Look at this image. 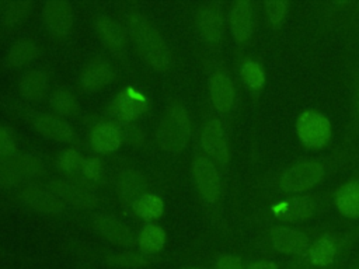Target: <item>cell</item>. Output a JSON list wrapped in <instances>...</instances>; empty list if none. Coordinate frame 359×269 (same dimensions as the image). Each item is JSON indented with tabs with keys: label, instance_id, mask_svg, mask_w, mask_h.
<instances>
[{
	"label": "cell",
	"instance_id": "7bdbcfd3",
	"mask_svg": "<svg viewBox=\"0 0 359 269\" xmlns=\"http://www.w3.org/2000/svg\"><path fill=\"white\" fill-rule=\"evenodd\" d=\"M0 7H1V4H0ZM0 14H1V8H0Z\"/></svg>",
	"mask_w": 359,
	"mask_h": 269
},
{
	"label": "cell",
	"instance_id": "277c9868",
	"mask_svg": "<svg viewBox=\"0 0 359 269\" xmlns=\"http://www.w3.org/2000/svg\"><path fill=\"white\" fill-rule=\"evenodd\" d=\"M296 129L302 143L310 149L325 146L331 137L330 120L316 111L302 112L297 118Z\"/></svg>",
	"mask_w": 359,
	"mask_h": 269
},
{
	"label": "cell",
	"instance_id": "e575fe53",
	"mask_svg": "<svg viewBox=\"0 0 359 269\" xmlns=\"http://www.w3.org/2000/svg\"><path fill=\"white\" fill-rule=\"evenodd\" d=\"M104 172V165L100 158L97 157H87L84 158L83 167H81V174L90 179V181H98L102 177Z\"/></svg>",
	"mask_w": 359,
	"mask_h": 269
},
{
	"label": "cell",
	"instance_id": "3957f363",
	"mask_svg": "<svg viewBox=\"0 0 359 269\" xmlns=\"http://www.w3.org/2000/svg\"><path fill=\"white\" fill-rule=\"evenodd\" d=\"M43 171L42 160L34 154L15 153L8 157H0V185L3 186H14L38 178Z\"/></svg>",
	"mask_w": 359,
	"mask_h": 269
},
{
	"label": "cell",
	"instance_id": "30bf717a",
	"mask_svg": "<svg viewBox=\"0 0 359 269\" xmlns=\"http://www.w3.org/2000/svg\"><path fill=\"white\" fill-rule=\"evenodd\" d=\"M268 242L273 251L294 256H304L311 245L310 238L304 233L289 227L272 228Z\"/></svg>",
	"mask_w": 359,
	"mask_h": 269
},
{
	"label": "cell",
	"instance_id": "d590c367",
	"mask_svg": "<svg viewBox=\"0 0 359 269\" xmlns=\"http://www.w3.org/2000/svg\"><path fill=\"white\" fill-rule=\"evenodd\" d=\"M17 153L15 137L11 130L0 126V157H8Z\"/></svg>",
	"mask_w": 359,
	"mask_h": 269
},
{
	"label": "cell",
	"instance_id": "ab89813d",
	"mask_svg": "<svg viewBox=\"0 0 359 269\" xmlns=\"http://www.w3.org/2000/svg\"><path fill=\"white\" fill-rule=\"evenodd\" d=\"M182 269H199V268H194V266H187V268H182Z\"/></svg>",
	"mask_w": 359,
	"mask_h": 269
},
{
	"label": "cell",
	"instance_id": "d4e9b609",
	"mask_svg": "<svg viewBox=\"0 0 359 269\" xmlns=\"http://www.w3.org/2000/svg\"><path fill=\"white\" fill-rule=\"evenodd\" d=\"M335 206L344 216H359V182L345 184L335 193Z\"/></svg>",
	"mask_w": 359,
	"mask_h": 269
},
{
	"label": "cell",
	"instance_id": "484cf974",
	"mask_svg": "<svg viewBox=\"0 0 359 269\" xmlns=\"http://www.w3.org/2000/svg\"><path fill=\"white\" fill-rule=\"evenodd\" d=\"M165 240L167 234L163 227L157 224H146L137 235V245L144 254H156L164 248Z\"/></svg>",
	"mask_w": 359,
	"mask_h": 269
},
{
	"label": "cell",
	"instance_id": "74e56055",
	"mask_svg": "<svg viewBox=\"0 0 359 269\" xmlns=\"http://www.w3.org/2000/svg\"><path fill=\"white\" fill-rule=\"evenodd\" d=\"M245 269H279V265L271 259H259L245 263Z\"/></svg>",
	"mask_w": 359,
	"mask_h": 269
},
{
	"label": "cell",
	"instance_id": "ba28073f",
	"mask_svg": "<svg viewBox=\"0 0 359 269\" xmlns=\"http://www.w3.org/2000/svg\"><path fill=\"white\" fill-rule=\"evenodd\" d=\"M42 18L52 36L65 38L74 25V10L65 0H49L42 7Z\"/></svg>",
	"mask_w": 359,
	"mask_h": 269
},
{
	"label": "cell",
	"instance_id": "7a4b0ae2",
	"mask_svg": "<svg viewBox=\"0 0 359 269\" xmlns=\"http://www.w3.org/2000/svg\"><path fill=\"white\" fill-rule=\"evenodd\" d=\"M192 133L191 116L180 101H171L160 118L156 137L160 147L168 153H180L187 147Z\"/></svg>",
	"mask_w": 359,
	"mask_h": 269
},
{
	"label": "cell",
	"instance_id": "4dcf8cb0",
	"mask_svg": "<svg viewBox=\"0 0 359 269\" xmlns=\"http://www.w3.org/2000/svg\"><path fill=\"white\" fill-rule=\"evenodd\" d=\"M84 157L73 147L63 149L56 157V167L60 172L76 174L81 172Z\"/></svg>",
	"mask_w": 359,
	"mask_h": 269
},
{
	"label": "cell",
	"instance_id": "8d00e7d4",
	"mask_svg": "<svg viewBox=\"0 0 359 269\" xmlns=\"http://www.w3.org/2000/svg\"><path fill=\"white\" fill-rule=\"evenodd\" d=\"M215 268L216 269H245V263L237 255L224 254V255L217 256V259L215 262Z\"/></svg>",
	"mask_w": 359,
	"mask_h": 269
},
{
	"label": "cell",
	"instance_id": "9a60e30c",
	"mask_svg": "<svg viewBox=\"0 0 359 269\" xmlns=\"http://www.w3.org/2000/svg\"><path fill=\"white\" fill-rule=\"evenodd\" d=\"M94 230L105 240L123 247H132L135 244V235L130 228L118 217L112 214L98 213L93 217Z\"/></svg>",
	"mask_w": 359,
	"mask_h": 269
},
{
	"label": "cell",
	"instance_id": "cb8c5ba5",
	"mask_svg": "<svg viewBox=\"0 0 359 269\" xmlns=\"http://www.w3.org/2000/svg\"><path fill=\"white\" fill-rule=\"evenodd\" d=\"M230 29L237 42H245L252 32V10L248 1H237L230 11Z\"/></svg>",
	"mask_w": 359,
	"mask_h": 269
},
{
	"label": "cell",
	"instance_id": "f1b7e54d",
	"mask_svg": "<svg viewBox=\"0 0 359 269\" xmlns=\"http://www.w3.org/2000/svg\"><path fill=\"white\" fill-rule=\"evenodd\" d=\"M133 209L139 217L153 221L163 216L164 202L158 195L153 192H146L136 200V203L133 205Z\"/></svg>",
	"mask_w": 359,
	"mask_h": 269
},
{
	"label": "cell",
	"instance_id": "e0dca14e",
	"mask_svg": "<svg viewBox=\"0 0 359 269\" xmlns=\"http://www.w3.org/2000/svg\"><path fill=\"white\" fill-rule=\"evenodd\" d=\"M116 195L128 205H135L136 200L149 191L147 178L135 168H125L116 175Z\"/></svg>",
	"mask_w": 359,
	"mask_h": 269
},
{
	"label": "cell",
	"instance_id": "b9f144b4",
	"mask_svg": "<svg viewBox=\"0 0 359 269\" xmlns=\"http://www.w3.org/2000/svg\"><path fill=\"white\" fill-rule=\"evenodd\" d=\"M358 113H359V97H358Z\"/></svg>",
	"mask_w": 359,
	"mask_h": 269
},
{
	"label": "cell",
	"instance_id": "8fae6325",
	"mask_svg": "<svg viewBox=\"0 0 359 269\" xmlns=\"http://www.w3.org/2000/svg\"><path fill=\"white\" fill-rule=\"evenodd\" d=\"M48 186L65 205H72L74 207L86 210L93 209L97 205V196L88 188L77 182L56 178L52 179Z\"/></svg>",
	"mask_w": 359,
	"mask_h": 269
},
{
	"label": "cell",
	"instance_id": "5bb4252c",
	"mask_svg": "<svg viewBox=\"0 0 359 269\" xmlns=\"http://www.w3.org/2000/svg\"><path fill=\"white\" fill-rule=\"evenodd\" d=\"M115 71L111 63L102 57H94L80 73V85L87 92H97L114 81Z\"/></svg>",
	"mask_w": 359,
	"mask_h": 269
},
{
	"label": "cell",
	"instance_id": "6da1fadb",
	"mask_svg": "<svg viewBox=\"0 0 359 269\" xmlns=\"http://www.w3.org/2000/svg\"><path fill=\"white\" fill-rule=\"evenodd\" d=\"M126 25L139 57L154 71H168L172 66V53L153 21L144 14L135 11L128 15Z\"/></svg>",
	"mask_w": 359,
	"mask_h": 269
},
{
	"label": "cell",
	"instance_id": "4fadbf2b",
	"mask_svg": "<svg viewBox=\"0 0 359 269\" xmlns=\"http://www.w3.org/2000/svg\"><path fill=\"white\" fill-rule=\"evenodd\" d=\"M339 251V241L335 237L324 235L311 242L309 251L303 258L310 269H328L337 262Z\"/></svg>",
	"mask_w": 359,
	"mask_h": 269
},
{
	"label": "cell",
	"instance_id": "5b68a950",
	"mask_svg": "<svg viewBox=\"0 0 359 269\" xmlns=\"http://www.w3.org/2000/svg\"><path fill=\"white\" fill-rule=\"evenodd\" d=\"M324 175V170L318 163L304 161L287 168L280 179L279 186L285 192H303L313 188Z\"/></svg>",
	"mask_w": 359,
	"mask_h": 269
},
{
	"label": "cell",
	"instance_id": "44dd1931",
	"mask_svg": "<svg viewBox=\"0 0 359 269\" xmlns=\"http://www.w3.org/2000/svg\"><path fill=\"white\" fill-rule=\"evenodd\" d=\"M94 27L100 39L108 49L114 52H122L126 48V31L114 18L108 15H98L94 21Z\"/></svg>",
	"mask_w": 359,
	"mask_h": 269
},
{
	"label": "cell",
	"instance_id": "ac0fdd59",
	"mask_svg": "<svg viewBox=\"0 0 359 269\" xmlns=\"http://www.w3.org/2000/svg\"><path fill=\"white\" fill-rule=\"evenodd\" d=\"M32 125L43 137L59 143H72L76 136L72 126L62 116L55 113H38L34 116Z\"/></svg>",
	"mask_w": 359,
	"mask_h": 269
},
{
	"label": "cell",
	"instance_id": "603a6c76",
	"mask_svg": "<svg viewBox=\"0 0 359 269\" xmlns=\"http://www.w3.org/2000/svg\"><path fill=\"white\" fill-rule=\"evenodd\" d=\"M18 88L21 95L32 102H38L45 98L49 90V80L48 76L43 70L39 69H32L25 71L20 81H18Z\"/></svg>",
	"mask_w": 359,
	"mask_h": 269
},
{
	"label": "cell",
	"instance_id": "f546056e",
	"mask_svg": "<svg viewBox=\"0 0 359 269\" xmlns=\"http://www.w3.org/2000/svg\"><path fill=\"white\" fill-rule=\"evenodd\" d=\"M34 8L32 1H10L1 8V21L6 27H15L29 17Z\"/></svg>",
	"mask_w": 359,
	"mask_h": 269
},
{
	"label": "cell",
	"instance_id": "52a82bcc",
	"mask_svg": "<svg viewBox=\"0 0 359 269\" xmlns=\"http://www.w3.org/2000/svg\"><path fill=\"white\" fill-rule=\"evenodd\" d=\"M149 108L147 97L133 87L122 88L111 102V112L125 123L135 122Z\"/></svg>",
	"mask_w": 359,
	"mask_h": 269
},
{
	"label": "cell",
	"instance_id": "83f0119b",
	"mask_svg": "<svg viewBox=\"0 0 359 269\" xmlns=\"http://www.w3.org/2000/svg\"><path fill=\"white\" fill-rule=\"evenodd\" d=\"M52 109L62 118H73L79 113L80 105L73 92L66 88H57L50 95Z\"/></svg>",
	"mask_w": 359,
	"mask_h": 269
},
{
	"label": "cell",
	"instance_id": "1f68e13d",
	"mask_svg": "<svg viewBox=\"0 0 359 269\" xmlns=\"http://www.w3.org/2000/svg\"><path fill=\"white\" fill-rule=\"evenodd\" d=\"M107 261L114 266H119V268H125V269H139V268L149 265V259L144 255L133 252V251H123V252L112 254L107 258Z\"/></svg>",
	"mask_w": 359,
	"mask_h": 269
},
{
	"label": "cell",
	"instance_id": "8992f818",
	"mask_svg": "<svg viewBox=\"0 0 359 269\" xmlns=\"http://www.w3.org/2000/svg\"><path fill=\"white\" fill-rule=\"evenodd\" d=\"M20 199L27 207L41 214L56 216L65 210V203L50 191L48 185L43 186L38 184H27L20 191Z\"/></svg>",
	"mask_w": 359,
	"mask_h": 269
},
{
	"label": "cell",
	"instance_id": "d6986e66",
	"mask_svg": "<svg viewBox=\"0 0 359 269\" xmlns=\"http://www.w3.org/2000/svg\"><path fill=\"white\" fill-rule=\"evenodd\" d=\"M122 142V130L111 122H98L90 132V144L98 153L116 151Z\"/></svg>",
	"mask_w": 359,
	"mask_h": 269
},
{
	"label": "cell",
	"instance_id": "7c38bea8",
	"mask_svg": "<svg viewBox=\"0 0 359 269\" xmlns=\"http://www.w3.org/2000/svg\"><path fill=\"white\" fill-rule=\"evenodd\" d=\"M196 27L201 36L210 43H216L223 35V13L216 1H208L199 6L196 11Z\"/></svg>",
	"mask_w": 359,
	"mask_h": 269
},
{
	"label": "cell",
	"instance_id": "4316f807",
	"mask_svg": "<svg viewBox=\"0 0 359 269\" xmlns=\"http://www.w3.org/2000/svg\"><path fill=\"white\" fill-rule=\"evenodd\" d=\"M39 55V49L35 42L29 39H21L13 43L7 52V63L11 67H22L35 60Z\"/></svg>",
	"mask_w": 359,
	"mask_h": 269
},
{
	"label": "cell",
	"instance_id": "60d3db41",
	"mask_svg": "<svg viewBox=\"0 0 359 269\" xmlns=\"http://www.w3.org/2000/svg\"><path fill=\"white\" fill-rule=\"evenodd\" d=\"M349 269H359V265H356V266H353V268H349Z\"/></svg>",
	"mask_w": 359,
	"mask_h": 269
},
{
	"label": "cell",
	"instance_id": "ffe728a7",
	"mask_svg": "<svg viewBox=\"0 0 359 269\" xmlns=\"http://www.w3.org/2000/svg\"><path fill=\"white\" fill-rule=\"evenodd\" d=\"M209 95L213 106L219 112H229L234 104V85L227 74L216 71L209 78Z\"/></svg>",
	"mask_w": 359,
	"mask_h": 269
},
{
	"label": "cell",
	"instance_id": "836d02e7",
	"mask_svg": "<svg viewBox=\"0 0 359 269\" xmlns=\"http://www.w3.org/2000/svg\"><path fill=\"white\" fill-rule=\"evenodd\" d=\"M264 11H265L268 24L273 28H278L285 21V17L287 13V4L285 1H266L264 4Z\"/></svg>",
	"mask_w": 359,
	"mask_h": 269
},
{
	"label": "cell",
	"instance_id": "f35d334b",
	"mask_svg": "<svg viewBox=\"0 0 359 269\" xmlns=\"http://www.w3.org/2000/svg\"><path fill=\"white\" fill-rule=\"evenodd\" d=\"M143 137H144V134H143V132L140 130V129H132V130H129V134H128V140H130V143H133V144H142V140H143Z\"/></svg>",
	"mask_w": 359,
	"mask_h": 269
},
{
	"label": "cell",
	"instance_id": "d6a6232c",
	"mask_svg": "<svg viewBox=\"0 0 359 269\" xmlns=\"http://www.w3.org/2000/svg\"><path fill=\"white\" fill-rule=\"evenodd\" d=\"M241 78L251 90H261L265 83V74L257 62H245L241 67Z\"/></svg>",
	"mask_w": 359,
	"mask_h": 269
},
{
	"label": "cell",
	"instance_id": "2e32d148",
	"mask_svg": "<svg viewBox=\"0 0 359 269\" xmlns=\"http://www.w3.org/2000/svg\"><path fill=\"white\" fill-rule=\"evenodd\" d=\"M201 143L205 153L220 164L229 161V146L224 129L219 119H209L202 129Z\"/></svg>",
	"mask_w": 359,
	"mask_h": 269
},
{
	"label": "cell",
	"instance_id": "7402d4cb",
	"mask_svg": "<svg viewBox=\"0 0 359 269\" xmlns=\"http://www.w3.org/2000/svg\"><path fill=\"white\" fill-rule=\"evenodd\" d=\"M316 209L314 199L309 196H296L286 199L272 207L273 214L283 221H293L307 219Z\"/></svg>",
	"mask_w": 359,
	"mask_h": 269
},
{
	"label": "cell",
	"instance_id": "9c48e42d",
	"mask_svg": "<svg viewBox=\"0 0 359 269\" xmlns=\"http://www.w3.org/2000/svg\"><path fill=\"white\" fill-rule=\"evenodd\" d=\"M192 177L199 195L209 203L219 199L222 191L220 175L215 164L203 156H198L192 161Z\"/></svg>",
	"mask_w": 359,
	"mask_h": 269
}]
</instances>
